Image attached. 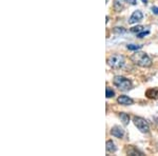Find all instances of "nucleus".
Here are the masks:
<instances>
[{
	"label": "nucleus",
	"mask_w": 158,
	"mask_h": 156,
	"mask_svg": "<svg viewBox=\"0 0 158 156\" xmlns=\"http://www.w3.org/2000/svg\"><path fill=\"white\" fill-rule=\"evenodd\" d=\"M133 122L134 124L136 126L137 129L139 130L140 132L142 133H148L150 131V126L148 124V121L144 118L142 117H139V116H135L133 118Z\"/></svg>",
	"instance_id": "20e7f679"
},
{
	"label": "nucleus",
	"mask_w": 158,
	"mask_h": 156,
	"mask_svg": "<svg viewBox=\"0 0 158 156\" xmlns=\"http://www.w3.org/2000/svg\"><path fill=\"white\" fill-rule=\"evenodd\" d=\"M106 151H108L109 153H114L116 151L115 144H114L112 140H108V141H106Z\"/></svg>",
	"instance_id": "9d476101"
},
{
	"label": "nucleus",
	"mask_w": 158,
	"mask_h": 156,
	"mask_svg": "<svg viewBox=\"0 0 158 156\" xmlns=\"http://www.w3.org/2000/svg\"><path fill=\"white\" fill-rule=\"evenodd\" d=\"M146 96L150 99H157L158 98V89H149L146 92Z\"/></svg>",
	"instance_id": "6e6552de"
},
{
	"label": "nucleus",
	"mask_w": 158,
	"mask_h": 156,
	"mask_svg": "<svg viewBox=\"0 0 158 156\" xmlns=\"http://www.w3.org/2000/svg\"><path fill=\"white\" fill-rule=\"evenodd\" d=\"M114 10L117 12L122 10V4H121V2H119V0H114Z\"/></svg>",
	"instance_id": "f8f14e48"
},
{
	"label": "nucleus",
	"mask_w": 158,
	"mask_h": 156,
	"mask_svg": "<svg viewBox=\"0 0 158 156\" xmlns=\"http://www.w3.org/2000/svg\"><path fill=\"white\" fill-rule=\"evenodd\" d=\"M124 62V57L120 54H113L108 58V65L113 69H121Z\"/></svg>",
	"instance_id": "7ed1b4c3"
},
{
	"label": "nucleus",
	"mask_w": 158,
	"mask_h": 156,
	"mask_svg": "<svg viewBox=\"0 0 158 156\" xmlns=\"http://www.w3.org/2000/svg\"><path fill=\"white\" fill-rule=\"evenodd\" d=\"M119 117H120L122 124H123L124 126H127V124H129V120H130L129 114H127V113H120V114H119Z\"/></svg>",
	"instance_id": "9b49d317"
},
{
	"label": "nucleus",
	"mask_w": 158,
	"mask_h": 156,
	"mask_svg": "<svg viewBox=\"0 0 158 156\" xmlns=\"http://www.w3.org/2000/svg\"><path fill=\"white\" fill-rule=\"evenodd\" d=\"M148 34H150V31H142V32H140L137 34V37L138 38H143L144 36H147Z\"/></svg>",
	"instance_id": "dca6fc26"
},
{
	"label": "nucleus",
	"mask_w": 158,
	"mask_h": 156,
	"mask_svg": "<svg viewBox=\"0 0 158 156\" xmlns=\"http://www.w3.org/2000/svg\"><path fill=\"white\" fill-rule=\"evenodd\" d=\"M142 18H143V15H142V13L140 11H135L133 14L131 15V17H130L129 23L130 24H134V23H136V22L140 21V20H142Z\"/></svg>",
	"instance_id": "39448f33"
},
{
	"label": "nucleus",
	"mask_w": 158,
	"mask_h": 156,
	"mask_svg": "<svg viewBox=\"0 0 158 156\" xmlns=\"http://www.w3.org/2000/svg\"><path fill=\"white\" fill-rule=\"evenodd\" d=\"M117 101H118V103L122 104V106H131V104L134 103V100L131 98V97L127 96V95H121L118 97V99H117Z\"/></svg>",
	"instance_id": "423d86ee"
},
{
	"label": "nucleus",
	"mask_w": 158,
	"mask_h": 156,
	"mask_svg": "<svg viewBox=\"0 0 158 156\" xmlns=\"http://www.w3.org/2000/svg\"><path fill=\"white\" fill-rule=\"evenodd\" d=\"M113 83L121 91H129L132 89V81L123 76H115L113 79Z\"/></svg>",
	"instance_id": "f03ea898"
},
{
	"label": "nucleus",
	"mask_w": 158,
	"mask_h": 156,
	"mask_svg": "<svg viewBox=\"0 0 158 156\" xmlns=\"http://www.w3.org/2000/svg\"><path fill=\"white\" fill-rule=\"evenodd\" d=\"M143 31V27H141V25H138V27H134L131 29V32L132 33H135V34H138V33L142 32Z\"/></svg>",
	"instance_id": "2eb2a0df"
},
{
	"label": "nucleus",
	"mask_w": 158,
	"mask_h": 156,
	"mask_svg": "<svg viewBox=\"0 0 158 156\" xmlns=\"http://www.w3.org/2000/svg\"><path fill=\"white\" fill-rule=\"evenodd\" d=\"M142 1H143L144 3H147V2H148V0H142Z\"/></svg>",
	"instance_id": "aec40b11"
},
{
	"label": "nucleus",
	"mask_w": 158,
	"mask_h": 156,
	"mask_svg": "<svg viewBox=\"0 0 158 156\" xmlns=\"http://www.w3.org/2000/svg\"><path fill=\"white\" fill-rule=\"evenodd\" d=\"M142 45H138V44H128L127 45V48H128V50H131V51H138L141 48Z\"/></svg>",
	"instance_id": "4468645a"
},
{
	"label": "nucleus",
	"mask_w": 158,
	"mask_h": 156,
	"mask_svg": "<svg viewBox=\"0 0 158 156\" xmlns=\"http://www.w3.org/2000/svg\"><path fill=\"white\" fill-rule=\"evenodd\" d=\"M114 32L115 33H126V30L123 27H115L114 29Z\"/></svg>",
	"instance_id": "f3484780"
},
{
	"label": "nucleus",
	"mask_w": 158,
	"mask_h": 156,
	"mask_svg": "<svg viewBox=\"0 0 158 156\" xmlns=\"http://www.w3.org/2000/svg\"><path fill=\"white\" fill-rule=\"evenodd\" d=\"M152 11H153V13H154V14L158 15V7L157 6H153L152 7Z\"/></svg>",
	"instance_id": "6ab92c4d"
},
{
	"label": "nucleus",
	"mask_w": 158,
	"mask_h": 156,
	"mask_svg": "<svg viewBox=\"0 0 158 156\" xmlns=\"http://www.w3.org/2000/svg\"><path fill=\"white\" fill-rule=\"evenodd\" d=\"M124 1H126L127 3L132 4V6H135V4H137V0H124Z\"/></svg>",
	"instance_id": "a211bd4d"
},
{
	"label": "nucleus",
	"mask_w": 158,
	"mask_h": 156,
	"mask_svg": "<svg viewBox=\"0 0 158 156\" xmlns=\"http://www.w3.org/2000/svg\"><path fill=\"white\" fill-rule=\"evenodd\" d=\"M111 134L113 135L114 137L122 138V137H123V135H124V131H123V129H122V128L118 127V126H115V127L112 128Z\"/></svg>",
	"instance_id": "0eeeda50"
},
{
	"label": "nucleus",
	"mask_w": 158,
	"mask_h": 156,
	"mask_svg": "<svg viewBox=\"0 0 158 156\" xmlns=\"http://www.w3.org/2000/svg\"><path fill=\"white\" fill-rule=\"evenodd\" d=\"M106 96L108 97V98H112V97H114L115 96V92H114L113 90H112L111 88H106Z\"/></svg>",
	"instance_id": "ddd939ff"
},
{
	"label": "nucleus",
	"mask_w": 158,
	"mask_h": 156,
	"mask_svg": "<svg viewBox=\"0 0 158 156\" xmlns=\"http://www.w3.org/2000/svg\"><path fill=\"white\" fill-rule=\"evenodd\" d=\"M127 153H128V155H131V156H136V155H138V156H142L143 155V153L142 152H140V151H138L136 149V148H134V147H130L128 150H127Z\"/></svg>",
	"instance_id": "1a4fd4ad"
},
{
	"label": "nucleus",
	"mask_w": 158,
	"mask_h": 156,
	"mask_svg": "<svg viewBox=\"0 0 158 156\" xmlns=\"http://www.w3.org/2000/svg\"><path fill=\"white\" fill-rule=\"evenodd\" d=\"M131 60L141 68H150L152 65V59L144 52H136L131 56Z\"/></svg>",
	"instance_id": "f257e3e1"
}]
</instances>
